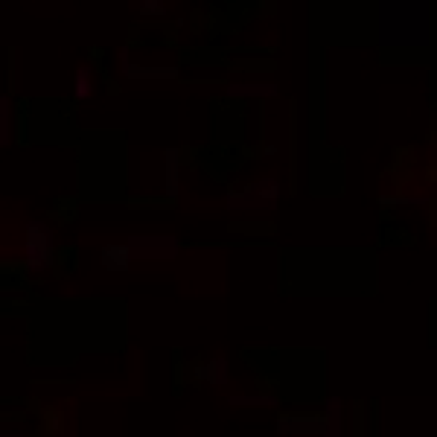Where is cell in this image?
<instances>
[{"label":"cell","instance_id":"cell-3","mask_svg":"<svg viewBox=\"0 0 437 437\" xmlns=\"http://www.w3.org/2000/svg\"><path fill=\"white\" fill-rule=\"evenodd\" d=\"M321 437H344V403L341 396H330L324 411V434Z\"/></svg>","mask_w":437,"mask_h":437},{"label":"cell","instance_id":"cell-9","mask_svg":"<svg viewBox=\"0 0 437 437\" xmlns=\"http://www.w3.org/2000/svg\"><path fill=\"white\" fill-rule=\"evenodd\" d=\"M47 431H50V434H58V431H62V414H58V411H50V414H47Z\"/></svg>","mask_w":437,"mask_h":437},{"label":"cell","instance_id":"cell-4","mask_svg":"<svg viewBox=\"0 0 437 437\" xmlns=\"http://www.w3.org/2000/svg\"><path fill=\"white\" fill-rule=\"evenodd\" d=\"M230 367H228V359H213V362H207V365H202V367H195V376L202 382H207V385H216V388H222V385H228V379H230Z\"/></svg>","mask_w":437,"mask_h":437},{"label":"cell","instance_id":"cell-8","mask_svg":"<svg viewBox=\"0 0 437 437\" xmlns=\"http://www.w3.org/2000/svg\"><path fill=\"white\" fill-rule=\"evenodd\" d=\"M164 4H167V0H141V12L143 15H161L167 9Z\"/></svg>","mask_w":437,"mask_h":437},{"label":"cell","instance_id":"cell-1","mask_svg":"<svg viewBox=\"0 0 437 437\" xmlns=\"http://www.w3.org/2000/svg\"><path fill=\"white\" fill-rule=\"evenodd\" d=\"M56 260V233L47 222H30L24 236V268L30 274H44Z\"/></svg>","mask_w":437,"mask_h":437},{"label":"cell","instance_id":"cell-7","mask_svg":"<svg viewBox=\"0 0 437 437\" xmlns=\"http://www.w3.org/2000/svg\"><path fill=\"white\" fill-rule=\"evenodd\" d=\"M228 403L236 405V408H242V405H251V408H274L280 400L271 396V393H254V396H230Z\"/></svg>","mask_w":437,"mask_h":437},{"label":"cell","instance_id":"cell-5","mask_svg":"<svg viewBox=\"0 0 437 437\" xmlns=\"http://www.w3.org/2000/svg\"><path fill=\"white\" fill-rule=\"evenodd\" d=\"M103 266L108 271H126L131 266V245H105L103 248Z\"/></svg>","mask_w":437,"mask_h":437},{"label":"cell","instance_id":"cell-10","mask_svg":"<svg viewBox=\"0 0 437 437\" xmlns=\"http://www.w3.org/2000/svg\"><path fill=\"white\" fill-rule=\"evenodd\" d=\"M0 437H27V434H0Z\"/></svg>","mask_w":437,"mask_h":437},{"label":"cell","instance_id":"cell-6","mask_svg":"<svg viewBox=\"0 0 437 437\" xmlns=\"http://www.w3.org/2000/svg\"><path fill=\"white\" fill-rule=\"evenodd\" d=\"M91 93H93V70L79 67L76 76H73V96L79 99V103H85V99H91Z\"/></svg>","mask_w":437,"mask_h":437},{"label":"cell","instance_id":"cell-2","mask_svg":"<svg viewBox=\"0 0 437 437\" xmlns=\"http://www.w3.org/2000/svg\"><path fill=\"white\" fill-rule=\"evenodd\" d=\"M277 434H324V417L312 414H286L277 420Z\"/></svg>","mask_w":437,"mask_h":437}]
</instances>
